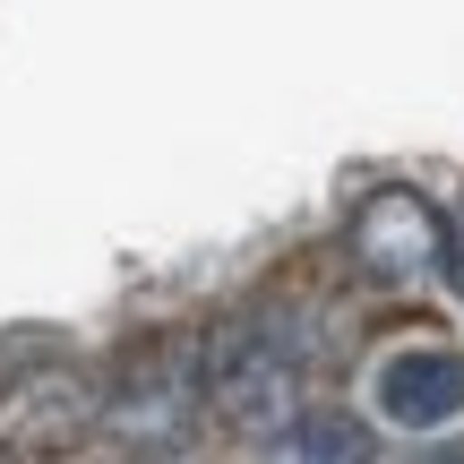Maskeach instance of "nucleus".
I'll use <instances>...</instances> for the list:
<instances>
[{"instance_id": "2", "label": "nucleus", "mask_w": 464, "mask_h": 464, "mask_svg": "<svg viewBox=\"0 0 464 464\" xmlns=\"http://www.w3.org/2000/svg\"><path fill=\"white\" fill-rule=\"evenodd\" d=\"M198 404H207V344H155L130 379L103 396V421H112L130 448L164 456L198 430Z\"/></svg>"}, {"instance_id": "4", "label": "nucleus", "mask_w": 464, "mask_h": 464, "mask_svg": "<svg viewBox=\"0 0 464 464\" xmlns=\"http://www.w3.org/2000/svg\"><path fill=\"white\" fill-rule=\"evenodd\" d=\"M353 258H362V276L379 284H413L430 276V266H448V216H439L421 189H370L362 207H353Z\"/></svg>"}, {"instance_id": "7", "label": "nucleus", "mask_w": 464, "mask_h": 464, "mask_svg": "<svg viewBox=\"0 0 464 464\" xmlns=\"http://www.w3.org/2000/svg\"><path fill=\"white\" fill-rule=\"evenodd\" d=\"M448 276H456V293H464V207L448 216Z\"/></svg>"}, {"instance_id": "1", "label": "nucleus", "mask_w": 464, "mask_h": 464, "mask_svg": "<svg viewBox=\"0 0 464 464\" xmlns=\"http://www.w3.org/2000/svg\"><path fill=\"white\" fill-rule=\"evenodd\" d=\"M301 344L293 327H276V318H241V327L207 335V404L232 421V430H258V439H284L301 430Z\"/></svg>"}, {"instance_id": "6", "label": "nucleus", "mask_w": 464, "mask_h": 464, "mask_svg": "<svg viewBox=\"0 0 464 464\" xmlns=\"http://www.w3.org/2000/svg\"><path fill=\"white\" fill-rule=\"evenodd\" d=\"M266 464H370V430L344 413H310L301 430H284L266 448Z\"/></svg>"}, {"instance_id": "3", "label": "nucleus", "mask_w": 464, "mask_h": 464, "mask_svg": "<svg viewBox=\"0 0 464 464\" xmlns=\"http://www.w3.org/2000/svg\"><path fill=\"white\" fill-rule=\"evenodd\" d=\"M103 413V396H95V379H86L78 362H26V370H9V387H0V448H17V456H61V448H78L86 439V421Z\"/></svg>"}, {"instance_id": "5", "label": "nucleus", "mask_w": 464, "mask_h": 464, "mask_svg": "<svg viewBox=\"0 0 464 464\" xmlns=\"http://www.w3.org/2000/svg\"><path fill=\"white\" fill-rule=\"evenodd\" d=\"M379 413L396 421V430H439V421L464 413V353L448 344H413L396 353V362H379Z\"/></svg>"}, {"instance_id": "8", "label": "nucleus", "mask_w": 464, "mask_h": 464, "mask_svg": "<svg viewBox=\"0 0 464 464\" xmlns=\"http://www.w3.org/2000/svg\"><path fill=\"white\" fill-rule=\"evenodd\" d=\"M421 464H464V448H439V456H421Z\"/></svg>"}]
</instances>
